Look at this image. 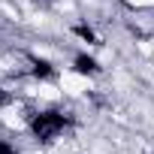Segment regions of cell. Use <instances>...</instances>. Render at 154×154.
I'll return each instance as SVG.
<instances>
[{"label": "cell", "mask_w": 154, "mask_h": 154, "mask_svg": "<svg viewBox=\"0 0 154 154\" xmlns=\"http://www.w3.org/2000/svg\"><path fill=\"white\" fill-rule=\"evenodd\" d=\"M69 69H72L75 75H79V79H94V75H100V72H103L100 60H97L94 54H88V51L72 54V60H69Z\"/></svg>", "instance_id": "1"}]
</instances>
